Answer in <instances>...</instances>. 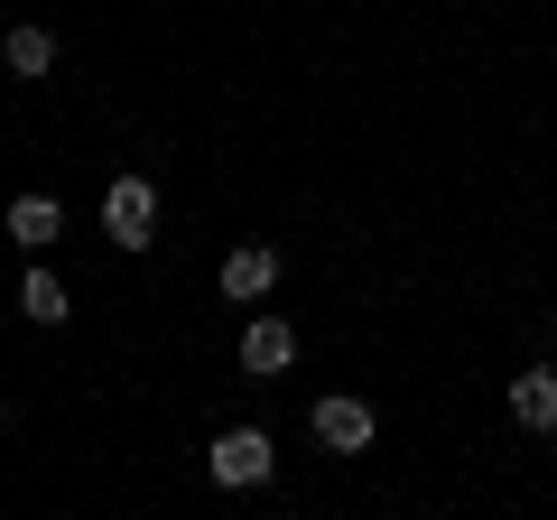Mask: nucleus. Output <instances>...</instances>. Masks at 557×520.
Returning a JSON list of instances; mask_svg holds the SVG:
<instances>
[{
	"instance_id": "3",
	"label": "nucleus",
	"mask_w": 557,
	"mask_h": 520,
	"mask_svg": "<svg viewBox=\"0 0 557 520\" xmlns=\"http://www.w3.org/2000/svg\"><path fill=\"white\" fill-rule=\"evenodd\" d=\"M307 437H317L325 456H362V446H372V400H354V391H325V400L307 409Z\"/></svg>"
},
{
	"instance_id": "6",
	"label": "nucleus",
	"mask_w": 557,
	"mask_h": 520,
	"mask_svg": "<svg viewBox=\"0 0 557 520\" xmlns=\"http://www.w3.org/2000/svg\"><path fill=\"white\" fill-rule=\"evenodd\" d=\"M0 233L20 242V251H47V242L65 233V205H57V196H10V214H0Z\"/></svg>"
},
{
	"instance_id": "2",
	"label": "nucleus",
	"mask_w": 557,
	"mask_h": 520,
	"mask_svg": "<svg viewBox=\"0 0 557 520\" xmlns=\"http://www.w3.org/2000/svg\"><path fill=\"white\" fill-rule=\"evenodd\" d=\"M102 242H112V251H149V242H159V186L149 177L102 186Z\"/></svg>"
},
{
	"instance_id": "9",
	"label": "nucleus",
	"mask_w": 557,
	"mask_h": 520,
	"mask_svg": "<svg viewBox=\"0 0 557 520\" xmlns=\"http://www.w3.org/2000/svg\"><path fill=\"white\" fill-rule=\"evenodd\" d=\"M20 317L28 325H65V317H75V298H65L57 270H28V280H20Z\"/></svg>"
},
{
	"instance_id": "4",
	"label": "nucleus",
	"mask_w": 557,
	"mask_h": 520,
	"mask_svg": "<svg viewBox=\"0 0 557 520\" xmlns=\"http://www.w3.org/2000/svg\"><path fill=\"white\" fill-rule=\"evenodd\" d=\"M288 362H298V325L270 317V307H260V317H242V372H251V381H278Z\"/></svg>"
},
{
	"instance_id": "8",
	"label": "nucleus",
	"mask_w": 557,
	"mask_h": 520,
	"mask_svg": "<svg viewBox=\"0 0 557 520\" xmlns=\"http://www.w3.org/2000/svg\"><path fill=\"white\" fill-rule=\"evenodd\" d=\"M0 65L20 84H38V75H57V28H38V20H20L10 38H0Z\"/></svg>"
},
{
	"instance_id": "7",
	"label": "nucleus",
	"mask_w": 557,
	"mask_h": 520,
	"mask_svg": "<svg viewBox=\"0 0 557 520\" xmlns=\"http://www.w3.org/2000/svg\"><path fill=\"white\" fill-rule=\"evenodd\" d=\"M511 419L530 428V437H548V428H557V372H548V362L511 372Z\"/></svg>"
},
{
	"instance_id": "1",
	"label": "nucleus",
	"mask_w": 557,
	"mask_h": 520,
	"mask_svg": "<svg viewBox=\"0 0 557 520\" xmlns=\"http://www.w3.org/2000/svg\"><path fill=\"white\" fill-rule=\"evenodd\" d=\"M205 474H214L223 493H260V483L278 474V446H270V428H223V437L205 446Z\"/></svg>"
},
{
	"instance_id": "5",
	"label": "nucleus",
	"mask_w": 557,
	"mask_h": 520,
	"mask_svg": "<svg viewBox=\"0 0 557 520\" xmlns=\"http://www.w3.org/2000/svg\"><path fill=\"white\" fill-rule=\"evenodd\" d=\"M214 288H223V298H233V307H260V298H270V288H278V251H270V242H242V251H223Z\"/></svg>"
}]
</instances>
